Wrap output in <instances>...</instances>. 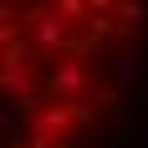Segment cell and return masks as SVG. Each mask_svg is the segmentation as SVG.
Here are the masks:
<instances>
[{
    "label": "cell",
    "mask_w": 148,
    "mask_h": 148,
    "mask_svg": "<svg viewBox=\"0 0 148 148\" xmlns=\"http://www.w3.org/2000/svg\"><path fill=\"white\" fill-rule=\"evenodd\" d=\"M138 10L0 5V148H87L112 92L133 87L148 51Z\"/></svg>",
    "instance_id": "6da1fadb"
}]
</instances>
